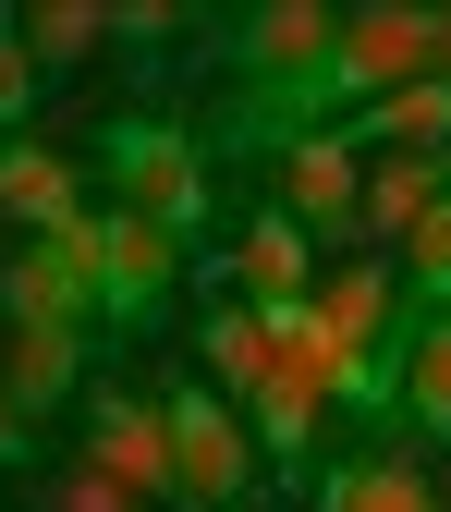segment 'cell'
Returning <instances> with one entry per match:
<instances>
[{
	"instance_id": "6da1fadb",
	"label": "cell",
	"mask_w": 451,
	"mask_h": 512,
	"mask_svg": "<svg viewBox=\"0 0 451 512\" xmlns=\"http://www.w3.org/2000/svg\"><path fill=\"white\" fill-rule=\"evenodd\" d=\"M427 61H439V0H366V13H342L330 61L293 86V135H317V122H342L366 98H391V86H427Z\"/></svg>"
},
{
	"instance_id": "7a4b0ae2",
	"label": "cell",
	"mask_w": 451,
	"mask_h": 512,
	"mask_svg": "<svg viewBox=\"0 0 451 512\" xmlns=\"http://www.w3.org/2000/svg\"><path fill=\"white\" fill-rule=\"evenodd\" d=\"M98 159H110V208H122V220H147V232H171V244L208 220V159H196L183 122L122 110L110 135H98Z\"/></svg>"
},
{
	"instance_id": "3957f363",
	"label": "cell",
	"mask_w": 451,
	"mask_h": 512,
	"mask_svg": "<svg viewBox=\"0 0 451 512\" xmlns=\"http://www.w3.org/2000/svg\"><path fill=\"white\" fill-rule=\"evenodd\" d=\"M305 317H317V342L342 354V403H391V330H403L391 256H342V269L305 293Z\"/></svg>"
},
{
	"instance_id": "277c9868",
	"label": "cell",
	"mask_w": 451,
	"mask_h": 512,
	"mask_svg": "<svg viewBox=\"0 0 451 512\" xmlns=\"http://www.w3.org/2000/svg\"><path fill=\"white\" fill-rule=\"evenodd\" d=\"M98 208L86 220H61V232H37V244H0V317L13 330H74L86 342V317H98Z\"/></svg>"
},
{
	"instance_id": "5b68a950",
	"label": "cell",
	"mask_w": 451,
	"mask_h": 512,
	"mask_svg": "<svg viewBox=\"0 0 451 512\" xmlns=\"http://www.w3.org/2000/svg\"><path fill=\"white\" fill-rule=\"evenodd\" d=\"M159 427H171V500L244 512V488H256V439H244V415L208 391V378H183V391L159 403Z\"/></svg>"
},
{
	"instance_id": "8992f818",
	"label": "cell",
	"mask_w": 451,
	"mask_h": 512,
	"mask_svg": "<svg viewBox=\"0 0 451 512\" xmlns=\"http://www.w3.org/2000/svg\"><path fill=\"white\" fill-rule=\"evenodd\" d=\"M330 37H342V13H330V0H269V13H244L232 61H244V86L269 98V110H293V86L330 61Z\"/></svg>"
},
{
	"instance_id": "52a82bcc",
	"label": "cell",
	"mask_w": 451,
	"mask_h": 512,
	"mask_svg": "<svg viewBox=\"0 0 451 512\" xmlns=\"http://www.w3.org/2000/svg\"><path fill=\"white\" fill-rule=\"evenodd\" d=\"M98 317H122V330H147V317L171 305V281H183V244L171 232H147V220H122V208H98Z\"/></svg>"
},
{
	"instance_id": "ba28073f",
	"label": "cell",
	"mask_w": 451,
	"mask_h": 512,
	"mask_svg": "<svg viewBox=\"0 0 451 512\" xmlns=\"http://www.w3.org/2000/svg\"><path fill=\"white\" fill-rule=\"evenodd\" d=\"M354 183H366V159L342 147V135H281V220L305 232V244H354Z\"/></svg>"
},
{
	"instance_id": "9c48e42d",
	"label": "cell",
	"mask_w": 451,
	"mask_h": 512,
	"mask_svg": "<svg viewBox=\"0 0 451 512\" xmlns=\"http://www.w3.org/2000/svg\"><path fill=\"white\" fill-rule=\"evenodd\" d=\"M86 464L122 488V500H171V427H159V403H135V391H98L86 403Z\"/></svg>"
},
{
	"instance_id": "30bf717a",
	"label": "cell",
	"mask_w": 451,
	"mask_h": 512,
	"mask_svg": "<svg viewBox=\"0 0 451 512\" xmlns=\"http://www.w3.org/2000/svg\"><path fill=\"white\" fill-rule=\"evenodd\" d=\"M208 269H220V293H232V305L281 317V305H305V293H317V244H305L281 208H256V220H244V244H232V256H208Z\"/></svg>"
},
{
	"instance_id": "8fae6325",
	"label": "cell",
	"mask_w": 451,
	"mask_h": 512,
	"mask_svg": "<svg viewBox=\"0 0 451 512\" xmlns=\"http://www.w3.org/2000/svg\"><path fill=\"white\" fill-rule=\"evenodd\" d=\"M391 415L403 439H451V305L391 330Z\"/></svg>"
},
{
	"instance_id": "7c38bea8",
	"label": "cell",
	"mask_w": 451,
	"mask_h": 512,
	"mask_svg": "<svg viewBox=\"0 0 451 512\" xmlns=\"http://www.w3.org/2000/svg\"><path fill=\"white\" fill-rule=\"evenodd\" d=\"M439 183H451V159H366V183H354V244L366 256H403L415 220L439 208Z\"/></svg>"
},
{
	"instance_id": "4fadbf2b",
	"label": "cell",
	"mask_w": 451,
	"mask_h": 512,
	"mask_svg": "<svg viewBox=\"0 0 451 512\" xmlns=\"http://www.w3.org/2000/svg\"><path fill=\"white\" fill-rule=\"evenodd\" d=\"M0 220H13L25 244H37V232H61V220H86L74 159H61V147H37V135H0Z\"/></svg>"
},
{
	"instance_id": "5bb4252c",
	"label": "cell",
	"mask_w": 451,
	"mask_h": 512,
	"mask_svg": "<svg viewBox=\"0 0 451 512\" xmlns=\"http://www.w3.org/2000/svg\"><path fill=\"white\" fill-rule=\"evenodd\" d=\"M74 378H86L74 330H13V342H0V403H13L25 427H49L61 403H74Z\"/></svg>"
},
{
	"instance_id": "9a60e30c",
	"label": "cell",
	"mask_w": 451,
	"mask_h": 512,
	"mask_svg": "<svg viewBox=\"0 0 451 512\" xmlns=\"http://www.w3.org/2000/svg\"><path fill=\"white\" fill-rule=\"evenodd\" d=\"M196 354H208V391H220L232 415L269 391V317H256V305H232V293H220V305H208V330H196Z\"/></svg>"
},
{
	"instance_id": "2e32d148",
	"label": "cell",
	"mask_w": 451,
	"mask_h": 512,
	"mask_svg": "<svg viewBox=\"0 0 451 512\" xmlns=\"http://www.w3.org/2000/svg\"><path fill=\"white\" fill-rule=\"evenodd\" d=\"M317 512H439V488L403 464V452H354L317 476Z\"/></svg>"
},
{
	"instance_id": "e0dca14e",
	"label": "cell",
	"mask_w": 451,
	"mask_h": 512,
	"mask_svg": "<svg viewBox=\"0 0 451 512\" xmlns=\"http://www.w3.org/2000/svg\"><path fill=\"white\" fill-rule=\"evenodd\" d=\"M13 49L37 61V86H49V74H74L86 49H110V13H98V0H25V13H13Z\"/></svg>"
},
{
	"instance_id": "ac0fdd59",
	"label": "cell",
	"mask_w": 451,
	"mask_h": 512,
	"mask_svg": "<svg viewBox=\"0 0 451 512\" xmlns=\"http://www.w3.org/2000/svg\"><path fill=\"white\" fill-rule=\"evenodd\" d=\"M317 415H330V403H305V391H281V378H269V391L244 403V439H256V464H305V452H317Z\"/></svg>"
},
{
	"instance_id": "d6986e66",
	"label": "cell",
	"mask_w": 451,
	"mask_h": 512,
	"mask_svg": "<svg viewBox=\"0 0 451 512\" xmlns=\"http://www.w3.org/2000/svg\"><path fill=\"white\" fill-rule=\"evenodd\" d=\"M37 512H135V500H122V488H110L86 452H61V464L37 476Z\"/></svg>"
},
{
	"instance_id": "ffe728a7",
	"label": "cell",
	"mask_w": 451,
	"mask_h": 512,
	"mask_svg": "<svg viewBox=\"0 0 451 512\" xmlns=\"http://www.w3.org/2000/svg\"><path fill=\"white\" fill-rule=\"evenodd\" d=\"M171 37H183L171 0H122V13H110V49H171Z\"/></svg>"
},
{
	"instance_id": "44dd1931",
	"label": "cell",
	"mask_w": 451,
	"mask_h": 512,
	"mask_svg": "<svg viewBox=\"0 0 451 512\" xmlns=\"http://www.w3.org/2000/svg\"><path fill=\"white\" fill-rule=\"evenodd\" d=\"M25 110H37V61L13 49V25H0V135H25Z\"/></svg>"
},
{
	"instance_id": "7402d4cb",
	"label": "cell",
	"mask_w": 451,
	"mask_h": 512,
	"mask_svg": "<svg viewBox=\"0 0 451 512\" xmlns=\"http://www.w3.org/2000/svg\"><path fill=\"white\" fill-rule=\"evenodd\" d=\"M25 464H37V427H25L13 403H0V476H25Z\"/></svg>"
},
{
	"instance_id": "603a6c76",
	"label": "cell",
	"mask_w": 451,
	"mask_h": 512,
	"mask_svg": "<svg viewBox=\"0 0 451 512\" xmlns=\"http://www.w3.org/2000/svg\"><path fill=\"white\" fill-rule=\"evenodd\" d=\"M427 74H439V86H451V13H439V61H427Z\"/></svg>"
}]
</instances>
